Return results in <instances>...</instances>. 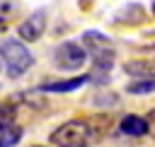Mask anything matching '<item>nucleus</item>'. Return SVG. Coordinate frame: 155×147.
Segmentation results:
<instances>
[{
  "label": "nucleus",
  "instance_id": "ddd939ff",
  "mask_svg": "<svg viewBox=\"0 0 155 147\" xmlns=\"http://www.w3.org/2000/svg\"><path fill=\"white\" fill-rule=\"evenodd\" d=\"M0 29H2V19H0Z\"/></svg>",
  "mask_w": 155,
  "mask_h": 147
},
{
  "label": "nucleus",
  "instance_id": "9d476101",
  "mask_svg": "<svg viewBox=\"0 0 155 147\" xmlns=\"http://www.w3.org/2000/svg\"><path fill=\"white\" fill-rule=\"evenodd\" d=\"M126 92H128V94H138V96L153 94V92H155V80H133V82H128Z\"/></svg>",
  "mask_w": 155,
  "mask_h": 147
},
{
  "label": "nucleus",
  "instance_id": "1a4fd4ad",
  "mask_svg": "<svg viewBox=\"0 0 155 147\" xmlns=\"http://www.w3.org/2000/svg\"><path fill=\"white\" fill-rule=\"evenodd\" d=\"M22 128L19 125H7L0 130V147H15L19 140H22Z\"/></svg>",
  "mask_w": 155,
  "mask_h": 147
},
{
  "label": "nucleus",
  "instance_id": "0eeeda50",
  "mask_svg": "<svg viewBox=\"0 0 155 147\" xmlns=\"http://www.w3.org/2000/svg\"><path fill=\"white\" fill-rule=\"evenodd\" d=\"M119 130L124 135H128V137H143V135H148V123H145L143 116L128 113V116H124L119 120Z\"/></svg>",
  "mask_w": 155,
  "mask_h": 147
},
{
  "label": "nucleus",
  "instance_id": "f03ea898",
  "mask_svg": "<svg viewBox=\"0 0 155 147\" xmlns=\"http://www.w3.org/2000/svg\"><path fill=\"white\" fill-rule=\"evenodd\" d=\"M82 41L92 53V77L90 80L107 82V77H109V72L114 67V58H116L111 41L99 31H85Z\"/></svg>",
  "mask_w": 155,
  "mask_h": 147
},
{
  "label": "nucleus",
  "instance_id": "7ed1b4c3",
  "mask_svg": "<svg viewBox=\"0 0 155 147\" xmlns=\"http://www.w3.org/2000/svg\"><path fill=\"white\" fill-rule=\"evenodd\" d=\"M0 58L7 67V75L10 77H19L24 75L31 63H34V55L29 53V48L19 41V39H7L0 43Z\"/></svg>",
  "mask_w": 155,
  "mask_h": 147
},
{
  "label": "nucleus",
  "instance_id": "2eb2a0df",
  "mask_svg": "<svg viewBox=\"0 0 155 147\" xmlns=\"http://www.w3.org/2000/svg\"><path fill=\"white\" fill-rule=\"evenodd\" d=\"M36 147H44V145H36Z\"/></svg>",
  "mask_w": 155,
  "mask_h": 147
},
{
  "label": "nucleus",
  "instance_id": "6e6552de",
  "mask_svg": "<svg viewBox=\"0 0 155 147\" xmlns=\"http://www.w3.org/2000/svg\"><path fill=\"white\" fill-rule=\"evenodd\" d=\"M124 70L128 75H136L138 80H155V60L148 58V60H128L124 65Z\"/></svg>",
  "mask_w": 155,
  "mask_h": 147
},
{
  "label": "nucleus",
  "instance_id": "f257e3e1",
  "mask_svg": "<svg viewBox=\"0 0 155 147\" xmlns=\"http://www.w3.org/2000/svg\"><path fill=\"white\" fill-rule=\"evenodd\" d=\"M48 142L56 147H92L97 142V128L82 118L65 120L48 135Z\"/></svg>",
  "mask_w": 155,
  "mask_h": 147
},
{
  "label": "nucleus",
  "instance_id": "423d86ee",
  "mask_svg": "<svg viewBox=\"0 0 155 147\" xmlns=\"http://www.w3.org/2000/svg\"><path fill=\"white\" fill-rule=\"evenodd\" d=\"M90 77L87 75H78V77H68V80H56V82H44L39 84V92H56V94H65V92H75L82 84H87Z\"/></svg>",
  "mask_w": 155,
  "mask_h": 147
},
{
  "label": "nucleus",
  "instance_id": "39448f33",
  "mask_svg": "<svg viewBox=\"0 0 155 147\" xmlns=\"http://www.w3.org/2000/svg\"><path fill=\"white\" fill-rule=\"evenodd\" d=\"M44 31H46V14H44V12L29 14V17L17 27V34H19L22 43H24V41H39V39L44 36Z\"/></svg>",
  "mask_w": 155,
  "mask_h": 147
},
{
  "label": "nucleus",
  "instance_id": "f8f14e48",
  "mask_svg": "<svg viewBox=\"0 0 155 147\" xmlns=\"http://www.w3.org/2000/svg\"><path fill=\"white\" fill-rule=\"evenodd\" d=\"M145 123H148V135H153V140H155V108H150V111H148Z\"/></svg>",
  "mask_w": 155,
  "mask_h": 147
},
{
  "label": "nucleus",
  "instance_id": "4468645a",
  "mask_svg": "<svg viewBox=\"0 0 155 147\" xmlns=\"http://www.w3.org/2000/svg\"><path fill=\"white\" fill-rule=\"evenodd\" d=\"M153 12H155V5H153Z\"/></svg>",
  "mask_w": 155,
  "mask_h": 147
},
{
  "label": "nucleus",
  "instance_id": "20e7f679",
  "mask_svg": "<svg viewBox=\"0 0 155 147\" xmlns=\"http://www.w3.org/2000/svg\"><path fill=\"white\" fill-rule=\"evenodd\" d=\"M85 60H87V51L75 41H63L53 51V63L61 70H78L85 65Z\"/></svg>",
  "mask_w": 155,
  "mask_h": 147
},
{
  "label": "nucleus",
  "instance_id": "9b49d317",
  "mask_svg": "<svg viewBox=\"0 0 155 147\" xmlns=\"http://www.w3.org/2000/svg\"><path fill=\"white\" fill-rule=\"evenodd\" d=\"M12 118H15V108L10 104H0V130L12 125Z\"/></svg>",
  "mask_w": 155,
  "mask_h": 147
}]
</instances>
